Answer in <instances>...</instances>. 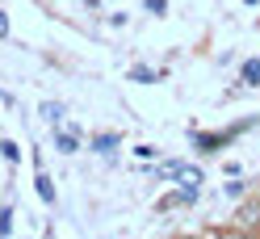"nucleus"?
Here are the masks:
<instances>
[{
    "mask_svg": "<svg viewBox=\"0 0 260 239\" xmlns=\"http://www.w3.org/2000/svg\"><path fill=\"white\" fill-rule=\"evenodd\" d=\"M243 126H248V122H243ZM243 126H235V130H222V134H206V130H193V134H189V143H193L198 151H218V147H226V143H231V139L243 130Z\"/></svg>",
    "mask_w": 260,
    "mask_h": 239,
    "instance_id": "f257e3e1",
    "label": "nucleus"
},
{
    "mask_svg": "<svg viewBox=\"0 0 260 239\" xmlns=\"http://www.w3.org/2000/svg\"><path fill=\"white\" fill-rule=\"evenodd\" d=\"M88 147H92V151H101V155H109V151H118V147H122V134H92V139H88Z\"/></svg>",
    "mask_w": 260,
    "mask_h": 239,
    "instance_id": "f03ea898",
    "label": "nucleus"
},
{
    "mask_svg": "<svg viewBox=\"0 0 260 239\" xmlns=\"http://www.w3.org/2000/svg\"><path fill=\"white\" fill-rule=\"evenodd\" d=\"M239 227L243 231H252V227H260V201H248V206H239Z\"/></svg>",
    "mask_w": 260,
    "mask_h": 239,
    "instance_id": "7ed1b4c3",
    "label": "nucleus"
},
{
    "mask_svg": "<svg viewBox=\"0 0 260 239\" xmlns=\"http://www.w3.org/2000/svg\"><path fill=\"white\" fill-rule=\"evenodd\" d=\"M34 189H38V197L46 201V206H55V181L46 177V172L38 168V177H34Z\"/></svg>",
    "mask_w": 260,
    "mask_h": 239,
    "instance_id": "20e7f679",
    "label": "nucleus"
},
{
    "mask_svg": "<svg viewBox=\"0 0 260 239\" xmlns=\"http://www.w3.org/2000/svg\"><path fill=\"white\" fill-rule=\"evenodd\" d=\"M181 168H185V159H168V164H159L155 168V185L159 181H176V177H181Z\"/></svg>",
    "mask_w": 260,
    "mask_h": 239,
    "instance_id": "39448f33",
    "label": "nucleus"
},
{
    "mask_svg": "<svg viewBox=\"0 0 260 239\" xmlns=\"http://www.w3.org/2000/svg\"><path fill=\"white\" fill-rule=\"evenodd\" d=\"M239 84H260V59H243V67H239Z\"/></svg>",
    "mask_w": 260,
    "mask_h": 239,
    "instance_id": "423d86ee",
    "label": "nucleus"
},
{
    "mask_svg": "<svg viewBox=\"0 0 260 239\" xmlns=\"http://www.w3.org/2000/svg\"><path fill=\"white\" fill-rule=\"evenodd\" d=\"M80 147V139H76V130H59L55 134V151H63V155H72Z\"/></svg>",
    "mask_w": 260,
    "mask_h": 239,
    "instance_id": "0eeeda50",
    "label": "nucleus"
},
{
    "mask_svg": "<svg viewBox=\"0 0 260 239\" xmlns=\"http://www.w3.org/2000/svg\"><path fill=\"white\" fill-rule=\"evenodd\" d=\"M130 80H135V84H155V80H164V72H151V67H130Z\"/></svg>",
    "mask_w": 260,
    "mask_h": 239,
    "instance_id": "6e6552de",
    "label": "nucleus"
},
{
    "mask_svg": "<svg viewBox=\"0 0 260 239\" xmlns=\"http://www.w3.org/2000/svg\"><path fill=\"white\" fill-rule=\"evenodd\" d=\"M176 181H185V185H202V181H206V172H202L198 164H185V168H181V177H176Z\"/></svg>",
    "mask_w": 260,
    "mask_h": 239,
    "instance_id": "1a4fd4ad",
    "label": "nucleus"
},
{
    "mask_svg": "<svg viewBox=\"0 0 260 239\" xmlns=\"http://www.w3.org/2000/svg\"><path fill=\"white\" fill-rule=\"evenodd\" d=\"M176 206H185V201H181V189H176V193H164L155 210H159V214H168V210H176Z\"/></svg>",
    "mask_w": 260,
    "mask_h": 239,
    "instance_id": "9d476101",
    "label": "nucleus"
},
{
    "mask_svg": "<svg viewBox=\"0 0 260 239\" xmlns=\"http://www.w3.org/2000/svg\"><path fill=\"white\" fill-rule=\"evenodd\" d=\"M222 193H226V197H248V181L231 177V185H222Z\"/></svg>",
    "mask_w": 260,
    "mask_h": 239,
    "instance_id": "9b49d317",
    "label": "nucleus"
},
{
    "mask_svg": "<svg viewBox=\"0 0 260 239\" xmlns=\"http://www.w3.org/2000/svg\"><path fill=\"white\" fill-rule=\"evenodd\" d=\"M38 114L46 118V122H63V105H55V101H42V109Z\"/></svg>",
    "mask_w": 260,
    "mask_h": 239,
    "instance_id": "f8f14e48",
    "label": "nucleus"
},
{
    "mask_svg": "<svg viewBox=\"0 0 260 239\" xmlns=\"http://www.w3.org/2000/svg\"><path fill=\"white\" fill-rule=\"evenodd\" d=\"M155 155H159V151L151 147V143H139V147H135V159H139V164H151Z\"/></svg>",
    "mask_w": 260,
    "mask_h": 239,
    "instance_id": "ddd939ff",
    "label": "nucleus"
},
{
    "mask_svg": "<svg viewBox=\"0 0 260 239\" xmlns=\"http://www.w3.org/2000/svg\"><path fill=\"white\" fill-rule=\"evenodd\" d=\"M0 155H5L9 164H17V159H21V147H17V143H9V139H5V143H0Z\"/></svg>",
    "mask_w": 260,
    "mask_h": 239,
    "instance_id": "4468645a",
    "label": "nucleus"
},
{
    "mask_svg": "<svg viewBox=\"0 0 260 239\" xmlns=\"http://www.w3.org/2000/svg\"><path fill=\"white\" fill-rule=\"evenodd\" d=\"M143 9H147L151 17H164V13H168V0H143Z\"/></svg>",
    "mask_w": 260,
    "mask_h": 239,
    "instance_id": "2eb2a0df",
    "label": "nucleus"
},
{
    "mask_svg": "<svg viewBox=\"0 0 260 239\" xmlns=\"http://www.w3.org/2000/svg\"><path fill=\"white\" fill-rule=\"evenodd\" d=\"M13 218H17V214L5 206V210H0V235H13Z\"/></svg>",
    "mask_w": 260,
    "mask_h": 239,
    "instance_id": "dca6fc26",
    "label": "nucleus"
},
{
    "mask_svg": "<svg viewBox=\"0 0 260 239\" xmlns=\"http://www.w3.org/2000/svg\"><path fill=\"white\" fill-rule=\"evenodd\" d=\"M0 38H9V13L0 9Z\"/></svg>",
    "mask_w": 260,
    "mask_h": 239,
    "instance_id": "f3484780",
    "label": "nucleus"
},
{
    "mask_svg": "<svg viewBox=\"0 0 260 239\" xmlns=\"http://www.w3.org/2000/svg\"><path fill=\"white\" fill-rule=\"evenodd\" d=\"M243 5H252V9H256V5H260V0H243Z\"/></svg>",
    "mask_w": 260,
    "mask_h": 239,
    "instance_id": "a211bd4d",
    "label": "nucleus"
}]
</instances>
